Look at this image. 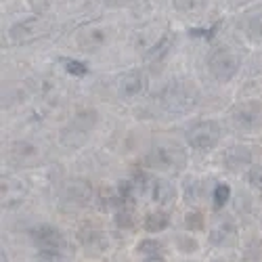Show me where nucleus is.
<instances>
[{
	"mask_svg": "<svg viewBox=\"0 0 262 262\" xmlns=\"http://www.w3.org/2000/svg\"><path fill=\"white\" fill-rule=\"evenodd\" d=\"M149 191H151V200H154L158 206H162V208L174 206V202H177V198H179L177 187H174L170 181H166V179L151 181Z\"/></svg>",
	"mask_w": 262,
	"mask_h": 262,
	"instance_id": "obj_8",
	"label": "nucleus"
},
{
	"mask_svg": "<svg viewBox=\"0 0 262 262\" xmlns=\"http://www.w3.org/2000/svg\"><path fill=\"white\" fill-rule=\"evenodd\" d=\"M231 122L242 128V130H258L262 128V103L248 101L233 107L231 112Z\"/></svg>",
	"mask_w": 262,
	"mask_h": 262,
	"instance_id": "obj_5",
	"label": "nucleus"
},
{
	"mask_svg": "<svg viewBox=\"0 0 262 262\" xmlns=\"http://www.w3.org/2000/svg\"><path fill=\"white\" fill-rule=\"evenodd\" d=\"M210 244L214 248H233L237 244V229L231 223H223L210 231Z\"/></svg>",
	"mask_w": 262,
	"mask_h": 262,
	"instance_id": "obj_10",
	"label": "nucleus"
},
{
	"mask_svg": "<svg viewBox=\"0 0 262 262\" xmlns=\"http://www.w3.org/2000/svg\"><path fill=\"white\" fill-rule=\"evenodd\" d=\"M78 242L82 244V248L91 254H101L107 250V237L101 229L97 227H89L78 233Z\"/></svg>",
	"mask_w": 262,
	"mask_h": 262,
	"instance_id": "obj_9",
	"label": "nucleus"
},
{
	"mask_svg": "<svg viewBox=\"0 0 262 262\" xmlns=\"http://www.w3.org/2000/svg\"><path fill=\"white\" fill-rule=\"evenodd\" d=\"M244 30L252 42H262V7L256 9L252 15H246Z\"/></svg>",
	"mask_w": 262,
	"mask_h": 262,
	"instance_id": "obj_13",
	"label": "nucleus"
},
{
	"mask_svg": "<svg viewBox=\"0 0 262 262\" xmlns=\"http://www.w3.org/2000/svg\"><path fill=\"white\" fill-rule=\"evenodd\" d=\"M30 239H32V244L40 250L65 252V248H68L65 235L53 225H38V227L30 229Z\"/></svg>",
	"mask_w": 262,
	"mask_h": 262,
	"instance_id": "obj_3",
	"label": "nucleus"
},
{
	"mask_svg": "<svg viewBox=\"0 0 262 262\" xmlns=\"http://www.w3.org/2000/svg\"><path fill=\"white\" fill-rule=\"evenodd\" d=\"M210 262H235V260H231V258H225V256H218V258H212Z\"/></svg>",
	"mask_w": 262,
	"mask_h": 262,
	"instance_id": "obj_23",
	"label": "nucleus"
},
{
	"mask_svg": "<svg viewBox=\"0 0 262 262\" xmlns=\"http://www.w3.org/2000/svg\"><path fill=\"white\" fill-rule=\"evenodd\" d=\"M170 227V214L166 210H156V212H149L143 221V229L147 233H162Z\"/></svg>",
	"mask_w": 262,
	"mask_h": 262,
	"instance_id": "obj_12",
	"label": "nucleus"
},
{
	"mask_svg": "<svg viewBox=\"0 0 262 262\" xmlns=\"http://www.w3.org/2000/svg\"><path fill=\"white\" fill-rule=\"evenodd\" d=\"M204 5V0H187V3H181L177 5L181 11H195V9H200Z\"/></svg>",
	"mask_w": 262,
	"mask_h": 262,
	"instance_id": "obj_21",
	"label": "nucleus"
},
{
	"mask_svg": "<svg viewBox=\"0 0 262 262\" xmlns=\"http://www.w3.org/2000/svg\"><path fill=\"white\" fill-rule=\"evenodd\" d=\"M162 103L168 112H189L195 105V91L187 84H172L166 89Z\"/></svg>",
	"mask_w": 262,
	"mask_h": 262,
	"instance_id": "obj_4",
	"label": "nucleus"
},
{
	"mask_svg": "<svg viewBox=\"0 0 262 262\" xmlns=\"http://www.w3.org/2000/svg\"><path fill=\"white\" fill-rule=\"evenodd\" d=\"M185 227L195 233V231H204V216L200 212H187L185 216Z\"/></svg>",
	"mask_w": 262,
	"mask_h": 262,
	"instance_id": "obj_18",
	"label": "nucleus"
},
{
	"mask_svg": "<svg viewBox=\"0 0 262 262\" xmlns=\"http://www.w3.org/2000/svg\"><path fill=\"white\" fill-rule=\"evenodd\" d=\"M231 200V187L227 183H218L216 189H214V195H212V202H214V208L216 210H221L229 204Z\"/></svg>",
	"mask_w": 262,
	"mask_h": 262,
	"instance_id": "obj_16",
	"label": "nucleus"
},
{
	"mask_svg": "<svg viewBox=\"0 0 262 262\" xmlns=\"http://www.w3.org/2000/svg\"><path fill=\"white\" fill-rule=\"evenodd\" d=\"M221 137H223V128L214 120H204V122L193 124L187 133L189 145L198 151H212L221 143Z\"/></svg>",
	"mask_w": 262,
	"mask_h": 262,
	"instance_id": "obj_2",
	"label": "nucleus"
},
{
	"mask_svg": "<svg viewBox=\"0 0 262 262\" xmlns=\"http://www.w3.org/2000/svg\"><path fill=\"white\" fill-rule=\"evenodd\" d=\"M141 262H166L164 256H145Z\"/></svg>",
	"mask_w": 262,
	"mask_h": 262,
	"instance_id": "obj_22",
	"label": "nucleus"
},
{
	"mask_svg": "<svg viewBox=\"0 0 262 262\" xmlns=\"http://www.w3.org/2000/svg\"><path fill=\"white\" fill-rule=\"evenodd\" d=\"M120 95L126 99H135L141 97L147 91V76L141 70H133V72H126L120 78Z\"/></svg>",
	"mask_w": 262,
	"mask_h": 262,
	"instance_id": "obj_7",
	"label": "nucleus"
},
{
	"mask_svg": "<svg viewBox=\"0 0 262 262\" xmlns=\"http://www.w3.org/2000/svg\"><path fill=\"white\" fill-rule=\"evenodd\" d=\"M65 200H68L70 204H86L91 200V185L84 183V181H74L68 185V189H65Z\"/></svg>",
	"mask_w": 262,
	"mask_h": 262,
	"instance_id": "obj_11",
	"label": "nucleus"
},
{
	"mask_svg": "<svg viewBox=\"0 0 262 262\" xmlns=\"http://www.w3.org/2000/svg\"><path fill=\"white\" fill-rule=\"evenodd\" d=\"M147 168L154 170H183L187 166V154L185 149L177 143H158L149 149V154L145 158Z\"/></svg>",
	"mask_w": 262,
	"mask_h": 262,
	"instance_id": "obj_1",
	"label": "nucleus"
},
{
	"mask_svg": "<svg viewBox=\"0 0 262 262\" xmlns=\"http://www.w3.org/2000/svg\"><path fill=\"white\" fill-rule=\"evenodd\" d=\"M174 246H177V250L181 254H189V256L200 250L198 239H195L193 235H177L174 237Z\"/></svg>",
	"mask_w": 262,
	"mask_h": 262,
	"instance_id": "obj_15",
	"label": "nucleus"
},
{
	"mask_svg": "<svg viewBox=\"0 0 262 262\" xmlns=\"http://www.w3.org/2000/svg\"><path fill=\"white\" fill-rule=\"evenodd\" d=\"M164 250H166L164 242L156 237H147L137 244V254H141V256H162Z\"/></svg>",
	"mask_w": 262,
	"mask_h": 262,
	"instance_id": "obj_14",
	"label": "nucleus"
},
{
	"mask_svg": "<svg viewBox=\"0 0 262 262\" xmlns=\"http://www.w3.org/2000/svg\"><path fill=\"white\" fill-rule=\"evenodd\" d=\"M248 181L252 187L260 189L262 191V166H254L250 172H248Z\"/></svg>",
	"mask_w": 262,
	"mask_h": 262,
	"instance_id": "obj_20",
	"label": "nucleus"
},
{
	"mask_svg": "<svg viewBox=\"0 0 262 262\" xmlns=\"http://www.w3.org/2000/svg\"><path fill=\"white\" fill-rule=\"evenodd\" d=\"M208 68L218 82H229L239 70V59L229 51H216L208 61Z\"/></svg>",
	"mask_w": 262,
	"mask_h": 262,
	"instance_id": "obj_6",
	"label": "nucleus"
},
{
	"mask_svg": "<svg viewBox=\"0 0 262 262\" xmlns=\"http://www.w3.org/2000/svg\"><path fill=\"white\" fill-rule=\"evenodd\" d=\"M116 225L122 227V229H130L135 227V214H133V208H130L128 204H122L118 214H116Z\"/></svg>",
	"mask_w": 262,
	"mask_h": 262,
	"instance_id": "obj_17",
	"label": "nucleus"
},
{
	"mask_svg": "<svg viewBox=\"0 0 262 262\" xmlns=\"http://www.w3.org/2000/svg\"><path fill=\"white\" fill-rule=\"evenodd\" d=\"M63 63H65V70H68L70 74H74V76H86V74H89V68H86L84 63H80V61H70V59H65Z\"/></svg>",
	"mask_w": 262,
	"mask_h": 262,
	"instance_id": "obj_19",
	"label": "nucleus"
}]
</instances>
